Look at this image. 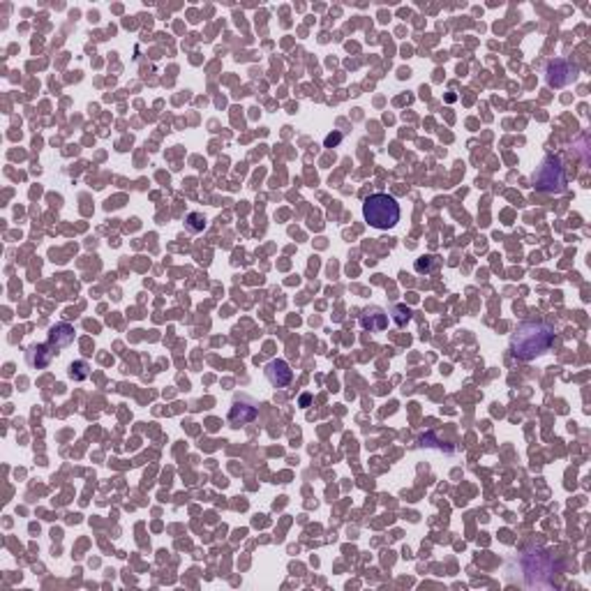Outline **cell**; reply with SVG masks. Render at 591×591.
Wrapping results in <instances>:
<instances>
[{
  "instance_id": "1",
  "label": "cell",
  "mask_w": 591,
  "mask_h": 591,
  "mask_svg": "<svg viewBox=\"0 0 591 591\" xmlns=\"http://www.w3.org/2000/svg\"><path fill=\"white\" fill-rule=\"evenodd\" d=\"M552 342L554 328L547 321H522L511 335V354L518 361H534L550 352Z\"/></svg>"
},
{
  "instance_id": "2",
  "label": "cell",
  "mask_w": 591,
  "mask_h": 591,
  "mask_svg": "<svg viewBox=\"0 0 591 591\" xmlns=\"http://www.w3.org/2000/svg\"><path fill=\"white\" fill-rule=\"evenodd\" d=\"M561 561L543 550H527L518 559V571L524 587H550L554 585V576L561 573Z\"/></svg>"
},
{
  "instance_id": "3",
  "label": "cell",
  "mask_w": 591,
  "mask_h": 591,
  "mask_svg": "<svg viewBox=\"0 0 591 591\" xmlns=\"http://www.w3.org/2000/svg\"><path fill=\"white\" fill-rule=\"evenodd\" d=\"M72 342H74V326H70V323H56V326L49 330V340L44 344H32L28 349L26 363L32 370H44L46 365Z\"/></svg>"
},
{
  "instance_id": "4",
  "label": "cell",
  "mask_w": 591,
  "mask_h": 591,
  "mask_svg": "<svg viewBox=\"0 0 591 591\" xmlns=\"http://www.w3.org/2000/svg\"><path fill=\"white\" fill-rule=\"evenodd\" d=\"M399 215H402V211H399V204L395 201V197L384 192L370 194L363 204V218L372 229H379V231L393 229L399 222Z\"/></svg>"
},
{
  "instance_id": "5",
  "label": "cell",
  "mask_w": 591,
  "mask_h": 591,
  "mask_svg": "<svg viewBox=\"0 0 591 591\" xmlns=\"http://www.w3.org/2000/svg\"><path fill=\"white\" fill-rule=\"evenodd\" d=\"M531 182H534L538 192L561 194L566 189V166L561 162V157L556 155L543 157V162L536 166L534 176H531Z\"/></svg>"
},
{
  "instance_id": "6",
  "label": "cell",
  "mask_w": 591,
  "mask_h": 591,
  "mask_svg": "<svg viewBox=\"0 0 591 591\" xmlns=\"http://www.w3.org/2000/svg\"><path fill=\"white\" fill-rule=\"evenodd\" d=\"M256 416H259V409H256V404L252 402L249 397H238L234 406H231L229 411V425L231 428H245L249 423L256 421Z\"/></svg>"
},
{
  "instance_id": "7",
  "label": "cell",
  "mask_w": 591,
  "mask_h": 591,
  "mask_svg": "<svg viewBox=\"0 0 591 591\" xmlns=\"http://www.w3.org/2000/svg\"><path fill=\"white\" fill-rule=\"evenodd\" d=\"M578 77V65H571L568 61H552L547 65V83L554 88H564Z\"/></svg>"
},
{
  "instance_id": "8",
  "label": "cell",
  "mask_w": 591,
  "mask_h": 591,
  "mask_svg": "<svg viewBox=\"0 0 591 591\" xmlns=\"http://www.w3.org/2000/svg\"><path fill=\"white\" fill-rule=\"evenodd\" d=\"M266 379L270 381V386L275 388H285L291 384V379H294V370L289 368L287 361H270L266 365Z\"/></svg>"
},
{
  "instance_id": "9",
  "label": "cell",
  "mask_w": 591,
  "mask_h": 591,
  "mask_svg": "<svg viewBox=\"0 0 591 591\" xmlns=\"http://www.w3.org/2000/svg\"><path fill=\"white\" fill-rule=\"evenodd\" d=\"M361 328L370 330V332H381L388 328V312L381 310V307L372 305L368 310H363L361 314Z\"/></svg>"
},
{
  "instance_id": "10",
  "label": "cell",
  "mask_w": 591,
  "mask_h": 591,
  "mask_svg": "<svg viewBox=\"0 0 591 591\" xmlns=\"http://www.w3.org/2000/svg\"><path fill=\"white\" fill-rule=\"evenodd\" d=\"M390 314H393L397 328H404L406 323L411 321V310L406 305H393V307H390Z\"/></svg>"
},
{
  "instance_id": "11",
  "label": "cell",
  "mask_w": 591,
  "mask_h": 591,
  "mask_svg": "<svg viewBox=\"0 0 591 591\" xmlns=\"http://www.w3.org/2000/svg\"><path fill=\"white\" fill-rule=\"evenodd\" d=\"M185 229L189 231V234H201V231L206 229V218L201 213H189L185 218Z\"/></svg>"
},
{
  "instance_id": "12",
  "label": "cell",
  "mask_w": 591,
  "mask_h": 591,
  "mask_svg": "<svg viewBox=\"0 0 591 591\" xmlns=\"http://www.w3.org/2000/svg\"><path fill=\"white\" fill-rule=\"evenodd\" d=\"M88 374H90V365L86 361H77L70 365V379L83 381V379H88Z\"/></svg>"
},
{
  "instance_id": "13",
  "label": "cell",
  "mask_w": 591,
  "mask_h": 591,
  "mask_svg": "<svg viewBox=\"0 0 591 591\" xmlns=\"http://www.w3.org/2000/svg\"><path fill=\"white\" fill-rule=\"evenodd\" d=\"M435 268H437V259H435V256H423V259L416 261V273H425V275H428V273H432Z\"/></svg>"
},
{
  "instance_id": "14",
  "label": "cell",
  "mask_w": 591,
  "mask_h": 591,
  "mask_svg": "<svg viewBox=\"0 0 591 591\" xmlns=\"http://www.w3.org/2000/svg\"><path fill=\"white\" fill-rule=\"evenodd\" d=\"M340 141H342V135H330V137L326 139V146L330 148V146H335V144H340Z\"/></svg>"
},
{
  "instance_id": "15",
  "label": "cell",
  "mask_w": 591,
  "mask_h": 591,
  "mask_svg": "<svg viewBox=\"0 0 591 591\" xmlns=\"http://www.w3.org/2000/svg\"><path fill=\"white\" fill-rule=\"evenodd\" d=\"M301 404H303V406L310 404V395H303V397H301Z\"/></svg>"
}]
</instances>
